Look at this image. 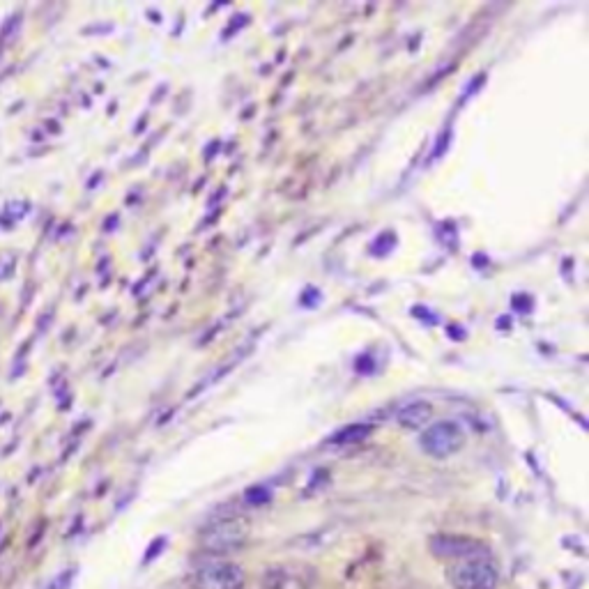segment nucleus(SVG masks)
I'll list each match as a JSON object with an SVG mask.
<instances>
[{"label":"nucleus","mask_w":589,"mask_h":589,"mask_svg":"<svg viewBox=\"0 0 589 589\" xmlns=\"http://www.w3.org/2000/svg\"><path fill=\"white\" fill-rule=\"evenodd\" d=\"M449 583L454 589H495L500 583V573L491 557L472 555L451 566Z\"/></svg>","instance_id":"f257e3e1"},{"label":"nucleus","mask_w":589,"mask_h":589,"mask_svg":"<svg viewBox=\"0 0 589 589\" xmlns=\"http://www.w3.org/2000/svg\"><path fill=\"white\" fill-rule=\"evenodd\" d=\"M433 417V408L428 403H412L408 408L401 410L399 415V422L405 428H422L428 422H431Z\"/></svg>","instance_id":"423d86ee"},{"label":"nucleus","mask_w":589,"mask_h":589,"mask_svg":"<svg viewBox=\"0 0 589 589\" xmlns=\"http://www.w3.org/2000/svg\"><path fill=\"white\" fill-rule=\"evenodd\" d=\"M369 433H371V426L357 424V426L346 428V431H341V433L334 438V442H339V445H348V442H359V440H364Z\"/></svg>","instance_id":"0eeeda50"},{"label":"nucleus","mask_w":589,"mask_h":589,"mask_svg":"<svg viewBox=\"0 0 589 589\" xmlns=\"http://www.w3.org/2000/svg\"><path fill=\"white\" fill-rule=\"evenodd\" d=\"M244 571L242 566L231 562H217L203 566L196 573V589H242Z\"/></svg>","instance_id":"20e7f679"},{"label":"nucleus","mask_w":589,"mask_h":589,"mask_svg":"<svg viewBox=\"0 0 589 589\" xmlns=\"http://www.w3.org/2000/svg\"><path fill=\"white\" fill-rule=\"evenodd\" d=\"M431 548L440 557H461L463 560V557L479 555L481 543L468 537H435L431 541Z\"/></svg>","instance_id":"39448f33"},{"label":"nucleus","mask_w":589,"mask_h":589,"mask_svg":"<svg viewBox=\"0 0 589 589\" xmlns=\"http://www.w3.org/2000/svg\"><path fill=\"white\" fill-rule=\"evenodd\" d=\"M463 442V428L456 422H440L435 426H428L422 435L424 451L435 458H447L451 454H456V451L463 447Z\"/></svg>","instance_id":"7ed1b4c3"},{"label":"nucleus","mask_w":589,"mask_h":589,"mask_svg":"<svg viewBox=\"0 0 589 589\" xmlns=\"http://www.w3.org/2000/svg\"><path fill=\"white\" fill-rule=\"evenodd\" d=\"M249 539V523L244 518H221L201 534V546L210 553H228L242 548Z\"/></svg>","instance_id":"f03ea898"}]
</instances>
